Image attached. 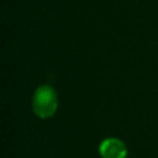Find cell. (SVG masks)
<instances>
[{
  "mask_svg": "<svg viewBox=\"0 0 158 158\" xmlns=\"http://www.w3.org/2000/svg\"><path fill=\"white\" fill-rule=\"evenodd\" d=\"M58 106V98L54 89L49 85L37 88L32 99V107L35 114L41 118L51 117Z\"/></svg>",
  "mask_w": 158,
  "mask_h": 158,
  "instance_id": "obj_1",
  "label": "cell"
},
{
  "mask_svg": "<svg viewBox=\"0 0 158 158\" xmlns=\"http://www.w3.org/2000/svg\"><path fill=\"white\" fill-rule=\"evenodd\" d=\"M102 158H125L126 147L122 141L117 138H107L101 142L99 147Z\"/></svg>",
  "mask_w": 158,
  "mask_h": 158,
  "instance_id": "obj_2",
  "label": "cell"
}]
</instances>
